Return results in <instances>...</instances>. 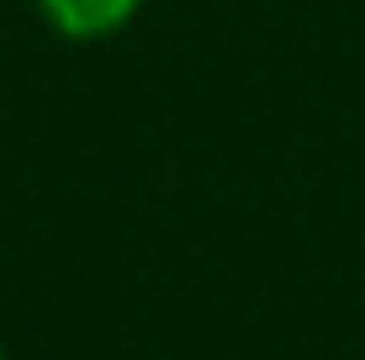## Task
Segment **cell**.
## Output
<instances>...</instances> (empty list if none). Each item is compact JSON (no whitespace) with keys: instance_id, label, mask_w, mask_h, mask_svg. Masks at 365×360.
<instances>
[{"instance_id":"cell-1","label":"cell","mask_w":365,"mask_h":360,"mask_svg":"<svg viewBox=\"0 0 365 360\" xmlns=\"http://www.w3.org/2000/svg\"><path fill=\"white\" fill-rule=\"evenodd\" d=\"M37 6H43V16L64 37H74V43H101V37L128 27L143 0H37Z\"/></svg>"},{"instance_id":"cell-2","label":"cell","mask_w":365,"mask_h":360,"mask_svg":"<svg viewBox=\"0 0 365 360\" xmlns=\"http://www.w3.org/2000/svg\"><path fill=\"white\" fill-rule=\"evenodd\" d=\"M0 360H6V350H0Z\"/></svg>"}]
</instances>
